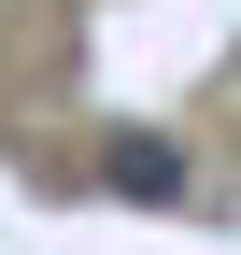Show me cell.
<instances>
[{"label": "cell", "instance_id": "obj_1", "mask_svg": "<svg viewBox=\"0 0 241 255\" xmlns=\"http://www.w3.org/2000/svg\"><path fill=\"white\" fill-rule=\"evenodd\" d=\"M100 199H128V213H185V156H170L156 128H114V142H100Z\"/></svg>", "mask_w": 241, "mask_h": 255}]
</instances>
